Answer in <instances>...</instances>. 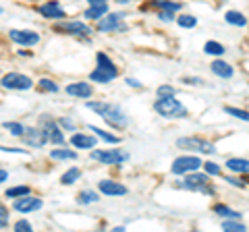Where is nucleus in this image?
Returning a JSON list of instances; mask_svg holds the SVG:
<instances>
[{
	"instance_id": "nucleus-18",
	"label": "nucleus",
	"mask_w": 249,
	"mask_h": 232,
	"mask_svg": "<svg viewBox=\"0 0 249 232\" xmlns=\"http://www.w3.org/2000/svg\"><path fill=\"white\" fill-rule=\"evenodd\" d=\"M40 15H44V17H48V19H60V17H65V11L58 6L56 0H50V2L40 6Z\"/></svg>"
},
{
	"instance_id": "nucleus-43",
	"label": "nucleus",
	"mask_w": 249,
	"mask_h": 232,
	"mask_svg": "<svg viewBox=\"0 0 249 232\" xmlns=\"http://www.w3.org/2000/svg\"><path fill=\"white\" fill-rule=\"evenodd\" d=\"M6 179H9V174H6V170H2V172H0V181H6Z\"/></svg>"
},
{
	"instance_id": "nucleus-12",
	"label": "nucleus",
	"mask_w": 249,
	"mask_h": 232,
	"mask_svg": "<svg viewBox=\"0 0 249 232\" xmlns=\"http://www.w3.org/2000/svg\"><path fill=\"white\" fill-rule=\"evenodd\" d=\"M44 203H42V199H37V197H21L19 201H15V210L21 212V214H29V212H36V210H40Z\"/></svg>"
},
{
	"instance_id": "nucleus-15",
	"label": "nucleus",
	"mask_w": 249,
	"mask_h": 232,
	"mask_svg": "<svg viewBox=\"0 0 249 232\" xmlns=\"http://www.w3.org/2000/svg\"><path fill=\"white\" fill-rule=\"evenodd\" d=\"M44 129H46V133H48L50 141L54 145H62V143H65V135H62V131H60V122H54L50 118H46L44 120Z\"/></svg>"
},
{
	"instance_id": "nucleus-11",
	"label": "nucleus",
	"mask_w": 249,
	"mask_h": 232,
	"mask_svg": "<svg viewBox=\"0 0 249 232\" xmlns=\"http://www.w3.org/2000/svg\"><path fill=\"white\" fill-rule=\"evenodd\" d=\"M177 145L181 149H197V151H206V153L214 151L212 143H206V141H201V139H197V137H181L177 141Z\"/></svg>"
},
{
	"instance_id": "nucleus-25",
	"label": "nucleus",
	"mask_w": 249,
	"mask_h": 232,
	"mask_svg": "<svg viewBox=\"0 0 249 232\" xmlns=\"http://www.w3.org/2000/svg\"><path fill=\"white\" fill-rule=\"evenodd\" d=\"M79 176H81V170L79 168H69L67 172L60 176V182L62 184H73L77 179H79Z\"/></svg>"
},
{
	"instance_id": "nucleus-26",
	"label": "nucleus",
	"mask_w": 249,
	"mask_h": 232,
	"mask_svg": "<svg viewBox=\"0 0 249 232\" xmlns=\"http://www.w3.org/2000/svg\"><path fill=\"white\" fill-rule=\"evenodd\" d=\"M214 212H216L218 215H222V218L241 220V214H237L235 210H231V207H227V205H216V207H214Z\"/></svg>"
},
{
	"instance_id": "nucleus-38",
	"label": "nucleus",
	"mask_w": 249,
	"mask_h": 232,
	"mask_svg": "<svg viewBox=\"0 0 249 232\" xmlns=\"http://www.w3.org/2000/svg\"><path fill=\"white\" fill-rule=\"evenodd\" d=\"M15 230H17V232H23V230H31V224L27 222V220H19L17 224H15Z\"/></svg>"
},
{
	"instance_id": "nucleus-40",
	"label": "nucleus",
	"mask_w": 249,
	"mask_h": 232,
	"mask_svg": "<svg viewBox=\"0 0 249 232\" xmlns=\"http://www.w3.org/2000/svg\"><path fill=\"white\" fill-rule=\"evenodd\" d=\"M224 181H229L231 184H235V187H245L243 181H237V179H232V176H229V179H224Z\"/></svg>"
},
{
	"instance_id": "nucleus-3",
	"label": "nucleus",
	"mask_w": 249,
	"mask_h": 232,
	"mask_svg": "<svg viewBox=\"0 0 249 232\" xmlns=\"http://www.w3.org/2000/svg\"><path fill=\"white\" fill-rule=\"evenodd\" d=\"M96 60H98V66H96V71H91V75H89L91 81L108 83V81H112V79L119 77V68L112 65V60L108 58L104 52H100L98 56H96Z\"/></svg>"
},
{
	"instance_id": "nucleus-8",
	"label": "nucleus",
	"mask_w": 249,
	"mask_h": 232,
	"mask_svg": "<svg viewBox=\"0 0 249 232\" xmlns=\"http://www.w3.org/2000/svg\"><path fill=\"white\" fill-rule=\"evenodd\" d=\"M208 172L206 174H189V176H185V179L181 181V187L183 189H191V191H201V193H210L212 189H210V184H208Z\"/></svg>"
},
{
	"instance_id": "nucleus-23",
	"label": "nucleus",
	"mask_w": 249,
	"mask_h": 232,
	"mask_svg": "<svg viewBox=\"0 0 249 232\" xmlns=\"http://www.w3.org/2000/svg\"><path fill=\"white\" fill-rule=\"evenodd\" d=\"M154 6H158L162 13H170V15H175L177 11H181V4H178V2H168V0H158V2H154Z\"/></svg>"
},
{
	"instance_id": "nucleus-4",
	"label": "nucleus",
	"mask_w": 249,
	"mask_h": 232,
	"mask_svg": "<svg viewBox=\"0 0 249 232\" xmlns=\"http://www.w3.org/2000/svg\"><path fill=\"white\" fill-rule=\"evenodd\" d=\"M98 29L104 33H123L127 32V25L123 23V15L121 13H112V15H106L104 19H100L98 23Z\"/></svg>"
},
{
	"instance_id": "nucleus-20",
	"label": "nucleus",
	"mask_w": 249,
	"mask_h": 232,
	"mask_svg": "<svg viewBox=\"0 0 249 232\" xmlns=\"http://www.w3.org/2000/svg\"><path fill=\"white\" fill-rule=\"evenodd\" d=\"M227 168L232 170V172H239V174H249V160L231 158V160H227Z\"/></svg>"
},
{
	"instance_id": "nucleus-9",
	"label": "nucleus",
	"mask_w": 249,
	"mask_h": 232,
	"mask_svg": "<svg viewBox=\"0 0 249 232\" xmlns=\"http://www.w3.org/2000/svg\"><path fill=\"white\" fill-rule=\"evenodd\" d=\"M2 87L6 89H29L31 87V79L27 75H21V73H9L2 77Z\"/></svg>"
},
{
	"instance_id": "nucleus-34",
	"label": "nucleus",
	"mask_w": 249,
	"mask_h": 232,
	"mask_svg": "<svg viewBox=\"0 0 249 232\" xmlns=\"http://www.w3.org/2000/svg\"><path fill=\"white\" fill-rule=\"evenodd\" d=\"M222 228L224 230H231V232H237V230H245V226L241 224L239 220H224V224H222Z\"/></svg>"
},
{
	"instance_id": "nucleus-44",
	"label": "nucleus",
	"mask_w": 249,
	"mask_h": 232,
	"mask_svg": "<svg viewBox=\"0 0 249 232\" xmlns=\"http://www.w3.org/2000/svg\"><path fill=\"white\" fill-rule=\"evenodd\" d=\"M89 4H98V2H106V0H88Z\"/></svg>"
},
{
	"instance_id": "nucleus-31",
	"label": "nucleus",
	"mask_w": 249,
	"mask_h": 232,
	"mask_svg": "<svg viewBox=\"0 0 249 232\" xmlns=\"http://www.w3.org/2000/svg\"><path fill=\"white\" fill-rule=\"evenodd\" d=\"M177 23H178V27H196L197 19L193 17V15H178Z\"/></svg>"
},
{
	"instance_id": "nucleus-1",
	"label": "nucleus",
	"mask_w": 249,
	"mask_h": 232,
	"mask_svg": "<svg viewBox=\"0 0 249 232\" xmlns=\"http://www.w3.org/2000/svg\"><path fill=\"white\" fill-rule=\"evenodd\" d=\"M85 106H88L89 110H93L96 114L102 116V118H104L110 127H114V129H123V127H127V116H124V112L121 110L119 106H114V104H106V102H88Z\"/></svg>"
},
{
	"instance_id": "nucleus-42",
	"label": "nucleus",
	"mask_w": 249,
	"mask_h": 232,
	"mask_svg": "<svg viewBox=\"0 0 249 232\" xmlns=\"http://www.w3.org/2000/svg\"><path fill=\"white\" fill-rule=\"evenodd\" d=\"M0 214H2V228H6V210H4V207L0 210Z\"/></svg>"
},
{
	"instance_id": "nucleus-14",
	"label": "nucleus",
	"mask_w": 249,
	"mask_h": 232,
	"mask_svg": "<svg viewBox=\"0 0 249 232\" xmlns=\"http://www.w3.org/2000/svg\"><path fill=\"white\" fill-rule=\"evenodd\" d=\"M56 32H65V33H73V35H88L91 33V29L85 25V23L79 21H69L62 23V25H56Z\"/></svg>"
},
{
	"instance_id": "nucleus-17",
	"label": "nucleus",
	"mask_w": 249,
	"mask_h": 232,
	"mask_svg": "<svg viewBox=\"0 0 249 232\" xmlns=\"http://www.w3.org/2000/svg\"><path fill=\"white\" fill-rule=\"evenodd\" d=\"M96 137H91V135H83V133H75L71 137V145L77 149H91V148H96Z\"/></svg>"
},
{
	"instance_id": "nucleus-35",
	"label": "nucleus",
	"mask_w": 249,
	"mask_h": 232,
	"mask_svg": "<svg viewBox=\"0 0 249 232\" xmlns=\"http://www.w3.org/2000/svg\"><path fill=\"white\" fill-rule=\"evenodd\" d=\"M40 89H44V91H52V94H56V91H58V85L54 83L52 79H40Z\"/></svg>"
},
{
	"instance_id": "nucleus-19",
	"label": "nucleus",
	"mask_w": 249,
	"mask_h": 232,
	"mask_svg": "<svg viewBox=\"0 0 249 232\" xmlns=\"http://www.w3.org/2000/svg\"><path fill=\"white\" fill-rule=\"evenodd\" d=\"M212 73L218 75V77H222V79H231L232 77V66L229 63H224V60H214L212 63Z\"/></svg>"
},
{
	"instance_id": "nucleus-2",
	"label": "nucleus",
	"mask_w": 249,
	"mask_h": 232,
	"mask_svg": "<svg viewBox=\"0 0 249 232\" xmlns=\"http://www.w3.org/2000/svg\"><path fill=\"white\" fill-rule=\"evenodd\" d=\"M154 110L158 112L160 116H164V118H185V116H187V108L178 102L175 96L156 99Z\"/></svg>"
},
{
	"instance_id": "nucleus-21",
	"label": "nucleus",
	"mask_w": 249,
	"mask_h": 232,
	"mask_svg": "<svg viewBox=\"0 0 249 232\" xmlns=\"http://www.w3.org/2000/svg\"><path fill=\"white\" fill-rule=\"evenodd\" d=\"M108 13V4L106 2H98V4H91L88 11H85V19H102V15Z\"/></svg>"
},
{
	"instance_id": "nucleus-46",
	"label": "nucleus",
	"mask_w": 249,
	"mask_h": 232,
	"mask_svg": "<svg viewBox=\"0 0 249 232\" xmlns=\"http://www.w3.org/2000/svg\"><path fill=\"white\" fill-rule=\"evenodd\" d=\"M247 181H249V179H247Z\"/></svg>"
},
{
	"instance_id": "nucleus-27",
	"label": "nucleus",
	"mask_w": 249,
	"mask_h": 232,
	"mask_svg": "<svg viewBox=\"0 0 249 232\" xmlns=\"http://www.w3.org/2000/svg\"><path fill=\"white\" fill-rule=\"evenodd\" d=\"M50 158L52 160H77V153L75 151H71V149H52V153H50Z\"/></svg>"
},
{
	"instance_id": "nucleus-24",
	"label": "nucleus",
	"mask_w": 249,
	"mask_h": 232,
	"mask_svg": "<svg viewBox=\"0 0 249 232\" xmlns=\"http://www.w3.org/2000/svg\"><path fill=\"white\" fill-rule=\"evenodd\" d=\"M204 50H206V54H212V56H222L227 48H224L222 44H218V42H214V40H210V42H206Z\"/></svg>"
},
{
	"instance_id": "nucleus-6",
	"label": "nucleus",
	"mask_w": 249,
	"mask_h": 232,
	"mask_svg": "<svg viewBox=\"0 0 249 232\" xmlns=\"http://www.w3.org/2000/svg\"><path fill=\"white\" fill-rule=\"evenodd\" d=\"M23 141H25V145H29V148H44L46 143L50 141V137L48 133H46V129H36V127H31V129H25V133H23Z\"/></svg>"
},
{
	"instance_id": "nucleus-33",
	"label": "nucleus",
	"mask_w": 249,
	"mask_h": 232,
	"mask_svg": "<svg viewBox=\"0 0 249 232\" xmlns=\"http://www.w3.org/2000/svg\"><path fill=\"white\" fill-rule=\"evenodd\" d=\"M224 112H227V114H232L235 118H241V120H247V122H249V112H245V110H239V108L227 106V108H224Z\"/></svg>"
},
{
	"instance_id": "nucleus-39",
	"label": "nucleus",
	"mask_w": 249,
	"mask_h": 232,
	"mask_svg": "<svg viewBox=\"0 0 249 232\" xmlns=\"http://www.w3.org/2000/svg\"><path fill=\"white\" fill-rule=\"evenodd\" d=\"M58 122H60V127H65L67 131H75V125H73V122L69 120V118H60Z\"/></svg>"
},
{
	"instance_id": "nucleus-7",
	"label": "nucleus",
	"mask_w": 249,
	"mask_h": 232,
	"mask_svg": "<svg viewBox=\"0 0 249 232\" xmlns=\"http://www.w3.org/2000/svg\"><path fill=\"white\" fill-rule=\"evenodd\" d=\"M201 166V160L197 156H181L173 162V174H187V172H193V170H197Z\"/></svg>"
},
{
	"instance_id": "nucleus-28",
	"label": "nucleus",
	"mask_w": 249,
	"mask_h": 232,
	"mask_svg": "<svg viewBox=\"0 0 249 232\" xmlns=\"http://www.w3.org/2000/svg\"><path fill=\"white\" fill-rule=\"evenodd\" d=\"M89 131H93L100 139H104L106 143H121V137H116V135H112V133H106V131H102V129H98V127H89Z\"/></svg>"
},
{
	"instance_id": "nucleus-10",
	"label": "nucleus",
	"mask_w": 249,
	"mask_h": 232,
	"mask_svg": "<svg viewBox=\"0 0 249 232\" xmlns=\"http://www.w3.org/2000/svg\"><path fill=\"white\" fill-rule=\"evenodd\" d=\"M9 37L19 46H36L40 42V35L36 32H31V29H11Z\"/></svg>"
},
{
	"instance_id": "nucleus-29",
	"label": "nucleus",
	"mask_w": 249,
	"mask_h": 232,
	"mask_svg": "<svg viewBox=\"0 0 249 232\" xmlns=\"http://www.w3.org/2000/svg\"><path fill=\"white\" fill-rule=\"evenodd\" d=\"M100 197H98V193L96 191H81L79 193V197H77V201H79L81 205H88V203H96Z\"/></svg>"
},
{
	"instance_id": "nucleus-30",
	"label": "nucleus",
	"mask_w": 249,
	"mask_h": 232,
	"mask_svg": "<svg viewBox=\"0 0 249 232\" xmlns=\"http://www.w3.org/2000/svg\"><path fill=\"white\" fill-rule=\"evenodd\" d=\"M29 193H31V189H29V187H25V184H21V187L6 189L4 195H6V197H25V195H29Z\"/></svg>"
},
{
	"instance_id": "nucleus-36",
	"label": "nucleus",
	"mask_w": 249,
	"mask_h": 232,
	"mask_svg": "<svg viewBox=\"0 0 249 232\" xmlns=\"http://www.w3.org/2000/svg\"><path fill=\"white\" fill-rule=\"evenodd\" d=\"M170 96H175V87H170V85H160L158 98H170Z\"/></svg>"
},
{
	"instance_id": "nucleus-22",
	"label": "nucleus",
	"mask_w": 249,
	"mask_h": 232,
	"mask_svg": "<svg viewBox=\"0 0 249 232\" xmlns=\"http://www.w3.org/2000/svg\"><path fill=\"white\" fill-rule=\"evenodd\" d=\"M224 19H227L231 25H237V27H243L245 23H247V19H245L239 11H229V13H224Z\"/></svg>"
},
{
	"instance_id": "nucleus-45",
	"label": "nucleus",
	"mask_w": 249,
	"mask_h": 232,
	"mask_svg": "<svg viewBox=\"0 0 249 232\" xmlns=\"http://www.w3.org/2000/svg\"><path fill=\"white\" fill-rule=\"evenodd\" d=\"M116 2H119V4H127L129 0H116Z\"/></svg>"
},
{
	"instance_id": "nucleus-37",
	"label": "nucleus",
	"mask_w": 249,
	"mask_h": 232,
	"mask_svg": "<svg viewBox=\"0 0 249 232\" xmlns=\"http://www.w3.org/2000/svg\"><path fill=\"white\" fill-rule=\"evenodd\" d=\"M204 170L210 174V176H216V174H220V166L214 164V162H208V164H204Z\"/></svg>"
},
{
	"instance_id": "nucleus-41",
	"label": "nucleus",
	"mask_w": 249,
	"mask_h": 232,
	"mask_svg": "<svg viewBox=\"0 0 249 232\" xmlns=\"http://www.w3.org/2000/svg\"><path fill=\"white\" fill-rule=\"evenodd\" d=\"M127 83L131 85V87H142V83H139V81H135V79H127Z\"/></svg>"
},
{
	"instance_id": "nucleus-32",
	"label": "nucleus",
	"mask_w": 249,
	"mask_h": 232,
	"mask_svg": "<svg viewBox=\"0 0 249 232\" xmlns=\"http://www.w3.org/2000/svg\"><path fill=\"white\" fill-rule=\"evenodd\" d=\"M4 129L11 131V135L15 137H23V133H25V127L19 125V122H4Z\"/></svg>"
},
{
	"instance_id": "nucleus-5",
	"label": "nucleus",
	"mask_w": 249,
	"mask_h": 232,
	"mask_svg": "<svg viewBox=\"0 0 249 232\" xmlns=\"http://www.w3.org/2000/svg\"><path fill=\"white\" fill-rule=\"evenodd\" d=\"M91 158L102 162V164H121V162L129 158V153H124L121 149H93Z\"/></svg>"
},
{
	"instance_id": "nucleus-16",
	"label": "nucleus",
	"mask_w": 249,
	"mask_h": 232,
	"mask_svg": "<svg viewBox=\"0 0 249 232\" xmlns=\"http://www.w3.org/2000/svg\"><path fill=\"white\" fill-rule=\"evenodd\" d=\"M67 94L73 96V98H89L93 94L91 85L85 83V81H77V83H71L67 85Z\"/></svg>"
},
{
	"instance_id": "nucleus-13",
	"label": "nucleus",
	"mask_w": 249,
	"mask_h": 232,
	"mask_svg": "<svg viewBox=\"0 0 249 232\" xmlns=\"http://www.w3.org/2000/svg\"><path fill=\"white\" fill-rule=\"evenodd\" d=\"M98 189L108 197H119V195H124V193H127V187L121 182H116V181H100Z\"/></svg>"
}]
</instances>
